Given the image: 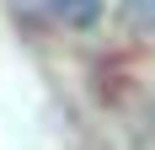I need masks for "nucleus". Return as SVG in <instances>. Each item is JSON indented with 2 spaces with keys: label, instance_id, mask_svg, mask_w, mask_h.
I'll return each mask as SVG.
<instances>
[{
  "label": "nucleus",
  "instance_id": "1",
  "mask_svg": "<svg viewBox=\"0 0 155 150\" xmlns=\"http://www.w3.org/2000/svg\"><path fill=\"white\" fill-rule=\"evenodd\" d=\"M54 11L70 22V27H91L102 16V0H54Z\"/></svg>",
  "mask_w": 155,
  "mask_h": 150
},
{
  "label": "nucleus",
  "instance_id": "2",
  "mask_svg": "<svg viewBox=\"0 0 155 150\" xmlns=\"http://www.w3.org/2000/svg\"><path fill=\"white\" fill-rule=\"evenodd\" d=\"M118 16H123V27H134V32H155V0H123Z\"/></svg>",
  "mask_w": 155,
  "mask_h": 150
}]
</instances>
